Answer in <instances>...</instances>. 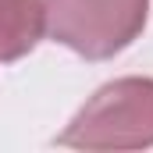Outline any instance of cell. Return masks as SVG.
I'll return each instance as SVG.
<instances>
[{
  "instance_id": "cell-1",
  "label": "cell",
  "mask_w": 153,
  "mask_h": 153,
  "mask_svg": "<svg viewBox=\"0 0 153 153\" xmlns=\"http://www.w3.org/2000/svg\"><path fill=\"white\" fill-rule=\"evenodd\" d=\"M78 150H139L153 146V82L125 78L100 89L61 135Z\"/></svg>"
},
{
  "instance_id": "cell-2",
  "label": "cell",
  "mask_w": 153,
  "mask_h": 153,
  "mask_svg": "<svg viewBox=\"0 0 153 153\" xmlns=\"http://www.w3.org/2000/svg\"><path fill=\"white\" fill-rule=\"evenodd\" d=\"M53 36L89 57H107L139 32L146 0H50Z\"/></svg>"
},
{
  "instance_id": "cell-3",
  "label": "cell",
  "mask_w": 153,
  "mask_h": 153,
  "mask_svg": "<svg viewBox=\"0 0 153 153\" xmlns=\"http://www.w3.org/2000/svg\"><path fill=\"white\" fill-rule=\"evenodd\" d=\"M43 11L36 0H0V57L25 53L39 36Z\"/></svg>"
}]
</instances>
